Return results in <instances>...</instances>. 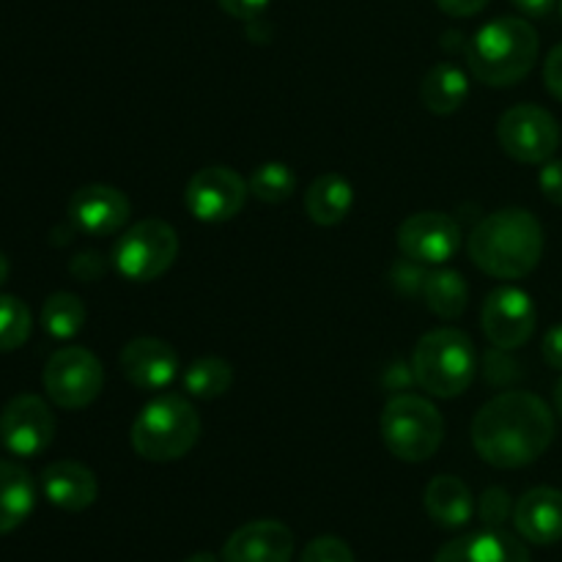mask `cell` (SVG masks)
Returning <instances> with one entry per match:
<instances>
[{
    "label": "cell",
    "mask_w": 562,
    "mask_h": 562,
    "mask_svg": "<svg viewBox=\"0 0 562 562\" xmlns=\"http://www.w3.org/2000/svg\"><path fill=\"white\" fill-rule=\"evenodd\" d=\"M554 439V415L547 401L525 390L499 393L472 420V445L486 464L521 470L541 459Z\"/></svg>",
    "instance_id": "1"
},
{
    "label": "cell",
    "mask_w": 562,
    "mask_h": 562,
    "mask_svg": "<svg viewBox=\"0 0 562 562\" xmlns=\"http://www.w3.org/2000/svg\"><path fill=\"white\" fill-rule=\"evenodd\" d=\"M543 228L527 209H503L475 225L470 258L481 272L497 280L527 278L543 258Z\"/></svg>",
    "instance_id": "2"
},
{
    "label": "cell",
    "mask_w": 562,
    "mask_h": 562,
    "mask_svg": "<svg viewBox=\"0 0 562 562\" xmlns=\"http://www.w3.org/2000/svg\"><path fill=\"white\" fill-rule=\"evenodd\" d=\"M538 31L521 16H497L486 22L467 44L472 75L492 88L525 80L538 60Z\"/></svg>",
    "instance_id": "3"
},
{
    "label": "cell",
    "mask_w": 562,
    "mask_h": 562,
    "mask_svg": "<svg viewBox=\"0 0 562 562\" xmlns=\"http://www.w3.org/2000/svg\"><path fill=\"white\" fill-rule=\"evenodd\" d=\"M201 437V417L181 395H157L132 423V448L140 459L168 464L190 453Z\"/></svg>",
    "instance_id": "4"
},
{
    "label": "cell",
    "mask_w": 562,
    "mask_h": 562,
    "mask_svg": "<svg viewBox=\"0 0 562 562\" xmlns=\"http://www.w3.org/2000/svg\"><path fill=\"white\" fill-rule=\"evenodd\" d=\"M412 376L434 398H456L467 393L477 376L475 344L456 327L423 335L412 355Z\"/></svg>",
    "instance_id": "5"
},
{
    "label": "cell",
    "mask_w": 562,
    "mask_h": 562,
    "mask_svg": "<svg viewBox=\"0 0 562 562\" xmlns=\"http://www.w3.org/2000/svg\"><path fill=\"white\" fill-rule=\"evenodd\" d=\"M384 448L406 464H423L437 456L445 439V420L431 401L401 393L382 412Z\"/></svg>",
    "instance_id": "6"
},
{
    "label": "cell",
    "mask_w": 562,
    "mask_h": 562,
    "mask_svg": "<svg viewBox=\"0 0 562 562\" xmlns=\"http://www.w3.org/2000/svg\"><path fill=\"white\" fill-rule=\"evenodd\" d=\"M179 256V236L165 220H140L121 234L113 247V263L121 278L132 283H151L173 267Z\"/></svg>",
    "instance_id": "7"
},
{
    "label": "cell",
    "mask_w": 562,
    "mask_h": 562,
    "mask_svg": "<svg viewBox=\"0 0 562 562\" xmlns=\"http://www.w3.org/2000/svg\"><path fill=\"white\" fill-rule=\"evenodd\" d=\"M44 390L55 406L66 412L86 409L102 395L104 368L93 351L82 346H64L44 366Z\"/></svg>",
    "instance_id": "8"
},
{
    "label": "cell",
    "mask_w": 562,
    "mask_h": 562,
    "mask_svg": "<svg viewBox=\"0 0 562 562\" xmlns=\"http://www.w3.org/2000/svg\"><path fill=\"white\" fill-rule=\"evenodd\" d=\"M499 148L521 165H543L558 154L562 132L558 119L538 104H516L497 124Z\"/></svg>",
    "instance_id": "9"
},
{
    "label": "cell",
    "mask_w": 562,
    "mask_h": 562,
    "mask_svg": "<svg viewBox=\"0 0 562 562\" xmlns=\"http://www.w3.org/2000/svg\"><path fill=\"white\" fill-rule=\"evenodd\" d=\"M250 184L225 165L203 168L187 181V212L201 223H228L245 209Z\"/></svg>",
    "instance_id": "10"
},
{
    "label": "cell",
    "mask_w": 562,
    "mask_h": 562,
    "mask_svg": "<svg viewBox=\"0 0 562 562\" xmlns=\"http://www.w3.org/2000/svg\"><path fill=\"white\" fill-rule=\"evenodd\" d=\"M483 333H486L488 344L499 351L521 349L527 340L532 338L538 324L536 305L527 291L516 289V285H503L494 289L486 296L481 311Z\"/></svg>",
    "instance_id": "11"
},
{
    "label": "cell",
    "mask_w": 562,
    "mask_h": 562,
    "mask_svg": "<svg viewBox=\"0 0 562 562\" xmlns=\"http://www.w3.org/2000/svg\"><path fill=\"white\" fill-rule=\"evenodd\" d=\"M55 439V415L38 395H16L0 415V445L11 456H42Z\"/></svg>",
    "instance_id": "12"
},
{
    "label": "cell",
    "mask_w": 562,
    "mask_h": 562,
    "mask_svg": "<svg viewBox=\"0 0 562 562\" xmlns=\"http://www.w3.org/2000/svg\"><path fill=\"white\" fill-rule=\"evenodd\" d=\"M395 241L412 263L439 267L459 252L461 225L445 212H420L401 223Z\"/></svg>",
    "instance_id": "13"
},
{
    "label": "cell",
    "mask_w": 562,
    "mask_h": 562,
    "mask_svg": "<svg viewBox=\"0 0 562 562\" xmlns=\"http://www.w3.org/2000/svg\"><path fill=\"white\" fill-rule=\"evenodd\" d=\"M132 203L119 187L88 184L69 198V220L86 236H113L130 223Z\"/></svg>",
    "instance_id": "14"
},
{
    "label": "cell",
    "mask_w": 562,
    "mask_h": 562,
    "mask_svg": "<svg viewBox=\"0 0 562 562\" xmlns=\"http://www.w3.org/2000/svg\"><path fill=\"white\" fill-rule=\"evenodd\" d=\"M291 558L294 532L274 519L241 525L223 547V562H291Z\"/></svg>",
    "instance_id": "15"
},
{
    "label": "cell",
    "mask_w": 562,
    "mask_h": 562,
    "mask_svg": "<svg viewBox=\"0 0 562 562\" xmlns=\"http://www.w3.org/2000/svg\"><path fill=\"white\" fill-rule=\"evenodd\" d=\"M121 373L137 390H165L179 373V357L173 346L159 338H135L119 357Z\"/></svg>",
    "instance_id": "16"
},
{
    "label": "cell",
    "mask_w": 562,
    "mask_h": 562,
    "mask_svg": "<svg viewBox=\"0 0 562 562\" xmlns=\"http://www.w3.org/2000/svg\"><path fill=\"white\" fill-rule=\"evenodd\" d=\"M434 562H530V552L503 527H486L448 541Z\"/></svg>",
    "instance_id": "17"
},
{
    "label": "cell",
    "mask_w": 562,
    "mask_h": 562,
    "mask_svg": "<svg viewBox=\"0 0 562 562\" xmlns=\"http://www.w3.org/2000/svg\"><path fill=\"white\" fill-rule=\"evenodd\" d=\"M514 525L525 541L552 547L562 541V492L552 486L530 488L514 505Z\"/></svg>",
    "instance_id": "18"
},
{
    "label": "cell",
    "mask_w": 562,
    "mask_h": 562,
    "mask_svg": "<svg viewBox=\"0 0 562 562\" xmlns=\"http://www.w3.org/2000/svg\"><path fill=\"white\" fill-rule=\"evenodd\" d=\"M42 492L55 508L80 514L91 508L99 497V481L80 461H53L42 472Z\"/></svg>",
    "instance_id": "19"
},
{
    "label": "cell",
    "mask_w": 562,
    "mask_h": 562,
    "mask_svg": "<svg viewBox=\"0 0 562 562\" xmlns=\"http://www.w3.org/2000/svg\"><path fill=\"white\" fill-rule=\"evenodd\" d=\"M426 514L431 521H437L445 530H459L467 527L475 516V497H472L470 486L459 481L456 475H437L426 488Z\"/></svg>",
    "instance_id": "20"
},
{
    "label": "cell",
    "mask_w": 562,
    "mask_h": 562,
    "mask_svg": "<svg viewBox=\"0 0 562 562\" xmlns=\"http://www.w3.org/2000/svg\"><path fill=\"white\" fill-rule=\"evenodd\" d=\"M36 508V483L25 467L0 461V536H9L25 525Z\"/></svg>",
    "instance_id": "21"
},
{
    "label": "cell",
    "mask_w": 562,
    "mask_h": 562,
    "mask_svg": "<svg viewBox=\"0 0 562 562\" xmlns=\"http://www.w3.org/2000/svg\"><path fill=\"white\" fill-rule=\"evenodd\" d=\"M355 187L340 173H322L305 192V212L316 225H338L349 217Z\"/></svg>",
    "instance_id": "22"
},
{
    "label": "cell",
    "mask_w": 562,
    "mask_h": 562,
    "mask_svg": "<svg viewBox=\"0 0 562 562\" xmlns=\"http://www.w3.org/2000/svg\"><path fill=\"white\" fill-rule=\"evenodd\" d=\"M470 97V80L467 71L456 64H437L420 86V99L428 113L434 115H453L456 110L464 108Z\"/></svg>",
    "instance_id": "23"
},
{
    "label": "cell",
    "mask_w": 562,
    "mask_h": 562,
    "mask_svg": "<svg viewBox=\"0 0 562 562\" xmlns=\"http://www.w3.org/2000/svg\"><path fill=\"white\" fill-rule=\"evenodd\" d=\"M423 300H426L428 311L437 313L445 322H453L467 311L470 302V289H467L464 274L456 269H437V272L423 278Z\"/></svg>",
    "instance_id": "24"
},
{
    "label": "cell",
    "mask_w": 562,
    "mask_h": 562,
    "mask_svg": "<svg viewBox=\"0 0 562 562\" xmlns=\"http://www.w3.org/2000/svg\"><path fill=\"white\" fill-rule=\"evenodd\" d=\"M88 311L82 300L69 291H58V294L47 296L42 307V327L49 338L55 340H69L86 327Z\"/></svg>",
    "instance_id": "25"
},
{
    "label": "cell",
    "mask_w": 562,
    "mask_h": 562,
    "mask_svg": "<svg viewBox=\"0 0 562 562\" xmlns=\"http://www.w3.org/2000/svg\"><path fill=\"white\" fill-rule=\"evenodd\" d=\"M234 384V368L223 357H201L184 373V390L192 398L214 401Z\"/></svg>",
    "instance_id": "26"
},
{
    "label": "cell",
    "mask_w": 562,
    "mask_h": 562,
    "mask_svg": "<svg viewBox=\"0 0 562 562\" xmlns=\"http://www.w3.org/2000/svg\"><path fill=\"white\" fill-rule=\"evenodd\" d=\"M250 192L263 203H283L296 192V173L283 162H267L250 176Z\"/></svg>",
    "instance_id": "27"
},
{
    "label": "cell",
    "mask_w": 562,
    "mask_h": 562,
    "mask_svg": "<svg viewBox=\"0 0 562 562\" xmlns=\"http://www.w3.org/2000/svg\"><path fill=\"white\" fill-rule=\"evenodd\" d=\"M33 329L31 311L20 296L0 294V351H14L27 344Z\"/></svg>",
    "instance_id": "28"
},
{
    "label": "cell",
    "mask_w": 562,
    "mask_h": 562,
    "mask_svg": "<svg viewBox=\"0 0 562 562\" xmlns=\"http://www.w3.org/2000/svg\"><path fill=\"white\" fill-rule=\"evenodd\" d=\"M477 514L486 527H503L505 521L514 516V505H510V494L505 488L492 486L481 494V503H477Z\"/></svg>",
    "instance_id": "29"
},
{
    "label": "cell",
    "mask_w": 562,
    "mask_h": 562,
    "mask_svg": "<svg viewBox=\"0 0 562 562\" xmlns=\"http://www.w3.org/2000/svg\"><path fill=\"white\" fill-rule=\"evenodd\" d=\"M300 562H355V552L340 538L322 536L307 543L305 552L300 554Z\"/></svg>",
    "instance_id": "30"
},
{
    "label": "cell",
    "mask_w": 562,
    "mask_h": 562,
    "mask_svg": "<svg viewBox=\"0 0 562 562\" xmlns=\"http://www.w3.org/2000/svg\"><path fill=\"white\" fill-rule=\"evenodd\" d=\"M538 187H541L543 198L554 206H562V159H549L543 162L541 173H538Z\"/></svg>",
    "instance_id": "31"
},
{
    "label": "cell",
    "mask_w": 562,
    "mask_h": 562,
    "mask_svg": "<svg viewBox=\"0 0 562 562\" xmlns=\"http://www.w3.org/2000/svg\"><path fill=\"white\" fill-rule=\"evenodd\" d=\"M217 3L234 20H256L267 11L269 0H217Z\"/></svg>",
    "instance_id": "32"
},
{
    "label": "cell",
    "mask_w": 562,
    "mask_h": 562,
    "mask_svg": "<svg viewBox=\"0 0 562 562\" xmlns=\"http://www.w3.org/2000/svg\"><path fill=\"white\" fill-rule=\"evenodd\" d=\"M543 82H547L549 93L562 102V44L549 53L547 64H543Z\"/></svg>",
    "instance_id": "33"
},
{
    "label": "cell",
    "mask_w": 562,
    "mask_h": 562,
    "mask_svg": "<svg viewBox=\"0 0 562 562\" xmlns=\"http://www.w3.org/2000/svg\"><path fill=\"white\" fill-rule=\"evenodd\" d=\"M543 360H547L549 368L554 371H562V324H554L547 335H543Z\"/></svg>",
    "instance_id": "34"
},
{
    "label": "cell",
    "mask_w": 562,
    "mask_h": 562,
    "mask_svg": "<svg viewBox=\"0 0 562 562\" xmlns=\"http://www.w3.org/2000/svg\"><path fill=\"white\" fill-rule=\"evenodd\" d=\"M492 0H437L439 11H445L448 16H472L477 11H483Z\"/></svg>",
    "instance_id": "35"
},
{
    "label": "cell",
    "mask_w": 562,
    "mask_h": 562,
    "mask_svg": "<svg viewBox=\"0 0 562 562\" xmlns=\"http://www.w3.org/2000/svg\"><path fill=\"white\" fill-rule=\"evenodd\" d=\"M510 3H514L525 16L543 20V16L552 14V9L558 5V0H510Z\"/></svg>",
    "instance_id": "36"
},
{
    "label": "cell",
    "mask_w": 562,
    "mask_h": 562,
    "mask_svg": "<svg viewBox=\"0 0 562 562\" xmlns=\"http://www.w3.org/2000/svg\"><path fill=\"white\" fill-rule=\"evenodd\" d=\"M9 272H11V267H9V258H5L3 252H0V285H3L5 280H9Z\"/></svg>",
    "instance_id": "37"
},
{
    "label": "cell",
    "mask_w": 562,
    "mask_h": 562,
    "mask_svg": "<svg viewBox=\"0 0 562 562\" xmlns=\"http://www.w3.org/2000/svg\"><path fill=\"white\" fill-rule=\"evenodd\" d=\"M184 562H217L212 552H198V554H190Z\"/></svg>",
    "instance_id": "38"
},
{
    "label": "cell",
    "mask_w": 562,
    "mask_h": 562,
    "mask_svg": "<svg viewBox=\"0 0 562 562\" xmlns=\"http://www.w3.org/2000/svg\"><path fill=\"white\" fill-rule=\"evenodd\" d=\"M554 409H558V415L562 417V379L558 382V387H554Z\"/></svg>",
    "instance_id": "39"
},
{
    "label": "cell",
    "mask_w": 562,
    "mask_h": 562,
    "mask_svg": "<svg viewBox=\"0 0 562 562\" xmlns=\"http://www.w3.org/2000/svg\"><path fill=\"white\" fill-rule=\"evenodd\" d=\"M560 14H562V0H560Z\"/></svg>",
    "instance_id": "40"
}]
</instances>
